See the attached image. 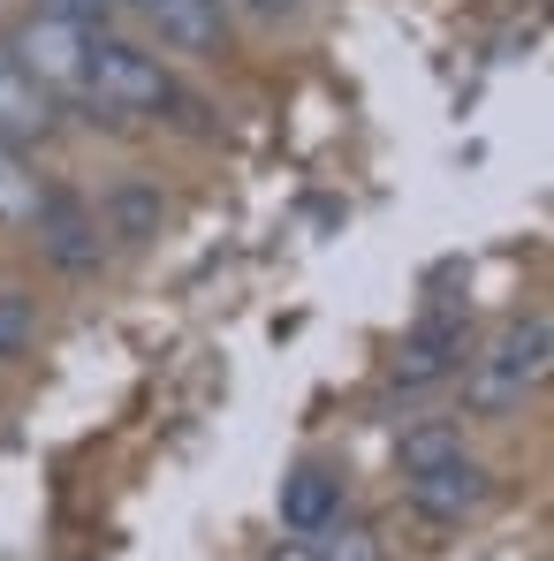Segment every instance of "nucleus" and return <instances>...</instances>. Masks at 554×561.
Returning a JSON list of instances; mask_svg holds the SVG:
<instances>
[{"label": "nucleus", "mask_w": 554, "mask_h": 561, "mask_svg": "<svg viewBox=\"0 0 554 561\" xmlns=\"http://www.w3.org/2000/svg\"><path fill=\"white\" fill-rule=\"evenodd\" d=\"M77 99H84L92 122L129 129V122H168L183 106V84H176L160 46L122 38V31H92V61H84V92Z\"/></svg>", "instance_id": "f257e3e1"}, {"label": "nucleus", "mask_w": 554, "mask_h": 561, "mask_svg": "<svg viewBox=\"0 0 554 561\" xmlns=\"http://www.w3.org/2000/svg\"><path fill=\"white\" fill-rule=\"evenodd\" d=\"M554 365V327L547 311H532V319H517V327H501V342L486 350V357H463V410L471 417H517L532 394H540V379Z\"/></svg>", "instance_id": "f03ea898"}, {"label": "nucleus", "mask_w": 554, "mask_h": 561, "mask_svg": "<svg viewBox=\"0 0 554 561\" xmlns=\"http://www.w3.org/2000/svg\"><path fill=\"white\" fill-rule=\"evenodd\" d=\"M8 54H15V61H23L54 99H77V92H84V61H92V31L69 23V15H54V8H31V15L15 23Z\"/></svg>", "instance_id": "7ed1b4c3"}, {"label": "nucleus", "mask_w": 554, "mask_h": 561, "mask_svg": "<svg viewBox=\"0 0 554 561\" xmlns=\"http://www.w3.org/2000/svg\"><path fill=\"white\" fill-rule=\"evenodd\" d=\"M403 501H410V516L418 524H471L486 501H494V470L471 463V456H456V463H433V470H410L403 478Z\"/></svg>", "instance_id": "20e7f679"}, {"label": "nucleus", "mask_w": 554, "mask_h": 561, "mask_svg": "<svg viewBox=\"0 0 554 561\" xmlns=\"http://www.w3.org/2000/svg\"><path fill=\"white\" fill-rule=\"evenodd\" d=\"M137 15L152 23V46L160 54L221 61V46H228V8L221 0H137Z\"/></svg>", "instance_id": "39448f33"}, {"label": "nucleus", "mask_w": 554, "mask_h": 561, "mask_svg": "<svg viewBox=\"0 0 554 561\" xmlns=\"http://www.w3.org/2000/svg\"><path fill=\"white\" fill-rule=\"evenodd\" d=\"M31 228H38V251H46L61 274H99L106 236H99V213H92V205H77V197L46 190V205L31 213Z\"/></svg>", "instance_id": "423d86ee"}, {"label": "nucleus", "mask_w": 554, "mask_h": 561, "mask_svg": "<svg viewBox=\"0 0 554 561\" xmlns=\"http://www.w3.org/2000/svg\"><path fill=\"white\" fill-rule=\"evenodd\" d=\"M471 357V334H463V319L449 311H433L410 342H403V357L387 365V387L395 394H426V387H441V379H456V365Z\"/></svg>", "instance_id": "0eeeda50"}, {"label": "nucleus", "mask_w": 554, "mask_h": 561, "mask_svg": "<svg viewBox=\"0 0 554 561\" xmlns=\"http://www.w3.org/2000/svg\"><path fill=\"white\" fill-rule=\"evenodd\" d=\"M54 122H61V99L46 92L15 54H8V38H0V145H46L54 137Z\"/></svg>", "instance_id": "6e6552de"}, {"label": "nucleus", "mask_w": 554, "mask_h": 561, "mask_svg": "<svg viewBox=\"0 0 554 561\" xmlns=\"http://www.w3.org/2000/svg\"><path fill=\"white\" fill-rule=\"evenodd\" d=\"M335 516H342V478H335L327 463H296L289 478H281V531L319 539Z\"/></svg>", "instance_id": "1a4fd4ad"}, {"label": "nucleus", "mask_w": 554, "mask_h": 561, "mask_svg": "<svg viewBox=\"0 0 554 561\" xmlns=\"http://www.w3.org/2000/svg\"><path fill=\"white\" fill-rule=\"evenodd\" d=\"M160 220H168V190L160 183H114L99 197V236H114V243H152Z\"/></svg>", "instance_id": "9d476101"}, {"label": "nucleus", "mask_w": 554, "mask_h": 561, "mask_svg": "<svg viewBox=\"0 0 554 561\" xmlns=\"http://www.w3.org/2000/svg\"><path fill=\"white\" fill-rule=\"evenodd\" d=\"M46 175L31 168V152L23 145H0V228H31V213L46 205Z\"/></svg>", "instance_id": "9b49d317"}, {"label": "nucleus", "mask_w": 554, "mask_h": 561, "mask_svg": "<svg viewBox=\"0 0 554 561\" xmlns=\"http://www.w3.org/2000/svg\"><path fill=\"white\" fill-rule=\"evenodd\" d=\"M456 456H463V425L456 417H426V425H410V433L395 440L403 478H410V470H433V463H456Z\"/></svg>", "instance_id": "f8f14e48"}, {"label": "nucleus", "mask_w": 554, "mask_h": 561, "mask_svg": "<svg viewBox=\"0 0 554 561\" xmlns=\"http://www.w3.org/2000/svg\"><path fill=\"white\" fill-rule=\"evenodd\" d=\"M38 327H46V319H38V296L0 280V365H23V357L38 350Z\"/></svg>", "instance_id": "ddd939ff"}, {"label": "nucleus", "mask_w": 554, "mask_h": 561, "mask_svg": "<svg viewBox=\"0 0 554 561\" xmlns=\"http://www.w3.org/2000/svg\"><path fill=\"white\" fill-rule=\"evenodd\" d=\"M319 561H380V531H365V524H327L319 531Z\"/></svg>", "instance_id": "4468645a"}, {"label": "nucleus", "mask_w": 554, "mask_h": 561, "mask_svg": "<svg viewBox=\"0 0 554 561\" xmlns=\"http://www.w3.org/2000/svg\"><path fill=\"white\" fill-rule=\"evenodd\" d=\"M31 8H54V15H69V23H84V31H106V23H114V0H31Z\"/></svg>", "instance_id": "2eb2a0df"}, {"label": "nucleus", "mask_w": 554, "mask_h": 561, "mask_svg": "<svg viewBox=\"0 0 554 561\" xmlns=\"http://www.w3.org/2000/svg\"><path fill=\"white\" fill-rule=\"evenodd\" d=\"M267 561H319V547H312V539H296V531H289V539H281V547H274V554H267Z\"/></svg>", "instance_id": "dca6fc26"}, {"label": "nucleus", "mask_w": 554, "mask_h": 561, "mask_svg": "<svg viewBox=\"0 0 554 561\" xmlns=\"http://www.w3.org/2000/svg\"><path fill=\"white\" fill-rule=\"evenodd\" d=\"M221 8H251V15H289V8H304V0H221Z\"/></svg>", "instance_id": "f3484780"}, {"label": "nucleus", "mask_w": 554, "mask_h": 561, "mask_svg": "<svg viewBox=\"0 0 554 561\" xmlns=\"http://www.w3.org/2000/svg\"><path fill=\"white\" fill-rule=\"evenodd\" d=\"M114 8H137V0H114Z\"/></svg>", "instance_id": "a211bd4d"}]
</instances>
